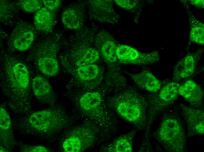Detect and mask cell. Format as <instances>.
Returning <instances> with one entry per match:
<instances>
[{
  "label": "cell",
  "instance_id": "obj_28",
  "mask_svg": "<svg viewBox=\"0 0 204 152\" xmlns=\"http://www.w3.org/2000/svg\"><path fill=\"white\" fill-rule=\"evenodd\" d=\"M20 151L23 152H48L51 151L47 147L41 145H31L20 143Z\"/></svg>",
  "mask_w": 204,
  "mask_h": 152
},
{
  "label": "cell",
  "instance_id": "obj_1",
  "mask_svg": "<svg viewBox=\"0 0 204 152\" xmlns=\"http://www.w3.org/2000/svg\"><path fill=\"white\" fill-rule=\"evenodd\" d=\"M0 86L9 108L15 113H31L30 68L23 60L11 53L0 52Z\"/></svg>",
  "mask_w": 204,
  "mask_h": 152
},
{
  "label": "cell",
  "instance_id": "obj_24",
  "mask_svg": "<svg viewBox=\"0 0 204 152\" xmlns=\"http://www.w3.org/2000/svg\"><path fill=\"white\" fill-rule=\"evenodd\" d=\"M77 72L79 77L83 80H98L101 75L100 68L94 63L78 67Z\"/></svg>",
  "mask_w": 204,
  "mask_h": 152
},
{
  "label": "cell",
  "instance_id": "obj_23",
  "mask_svg": "<svg viewBox=\"0 0 204 152\" xmlns=\"http://www.w3.org/2000/svg\"><path fill=\"white\" fill-rule=\"evenodd\" d=\"M186 9L190 26L189 40L200 45L204 44V25L199 20L191 11L186 1L182 0Z\"/></svg>",
  "mask_w": 204,
  "mask_h": 152
},
{
  "label": "cell",
  "instance_id": "obj_11",
  "mask_svg": "<svg viewBox=\"0 0 204 152\" xmlns=\"http://www.w3.org/2000/svg\"><path fill=\"white\" fill-rule=\"evenodd\" d=\"M84 2L91 19L112 25L120 22V17L115 9L113 0H89Z\"/></svg>",
  "mask_w": 204,
  "mask_h": 152
},
{
  "label": "cell",
  "instance_id": "obj_18",
  "mask_svg": "<svg viewBox=\"0 0 204 152\" xmlns=\"http://www.w3.org/2000/svg\"><path fill=\"white\" fill-rule=\"evenodd\" d=\"M178 94L182 97L192 107H203L204 92L200 86L192 80H188L181 84Z\"/></svg>",
  "mask_w": 204,
  "mask_h": 152
},
{
  "label": "cell",
  "instance_id": "obj_6",
  "mask_svg": "<svg viewBox=\"0 0 204 152\" xmlns=\"http://www.w3.org/2000/svg\"><path fill=\"white\" fill-rule=\"evenodd\" d=\"M94 43L109 68L108 85L117 92L126 88L127 82L119 66L115 38L107 31L102 29L96 34Z\"/></svg>",
  "mask_w": 204,
  "mask_h": 152
},
{
  "label": "cell",
  "instance_id": "obj_22",
  "mask_svg": "<svg viewBox=\"0 0 204 152\" xmlns=\"http://www.w3.org/2000/svg\"><path fill=\"white\" fill-rule=\"evenodd\" d=\"M0 22L5 26H15L20 20L19 8L16 1L7 0L0 1Z\"/></svg>",
  "mask_w": 204,
  "mask_h": 152
},
{
  "label": "cell",
  "instance_id": "obj_3",
  "mask_svg": "<svg viewBox=\"0 0 204 152\" xmlns=\"http://www.w3.org/2000/svg\"><path fill=\"white\" fill-rule=\"evenodd\" d=\"M106 105L137 129H145L148 102L146 98L135 89L125 88L118 92L108 99Z\"/></svg>",
  "mask_w": 204,
  "mask_h": 152
},
{
  "label": "cell",
  "instance_id": "obj_25",
  "mask_svg": "<svg viewBox=\"0 0 204 152\" xmlns=\"http://www.w3.org/2000/svg\"><path fill=\"white\" fill-rule=\"evenodd\" d=\"M100 54L98 50L93 47L89 49L84 55L74 64L78 67L93 64L99 59Z\"/></svg>",
  "mask_w": 204,
  "mask_h": 152
},
{
  "label": "cell",
  "instance_id": "obj_14",
  "mask_svg": "<svg viewBox=\"0 0 204 152\" xmlns=\"http://www.w3.org/2000/svg\"><path fill=\"white\" fill-rule=\"evenodd\" d=\"M179 108L186 123L188 136L204 134V110L183 103L180 104Z\"/></svg>",
  "mask_w": 204,
  "mask_h": 152
},
{
  "label": "cell",
  "instance_id": "obj_15",
  "mask_svg": "<svg viewBox=\"0 0 204 152\" xmlns=\"http://www.w3.org/2000/svg\"><path fill=\"white\" fill-rule=\"evenodd\" d=\"M85 7L84 1H77L66 8L61 16L65 27L74 30L84 27L86 19Z\"/></svg>",
  "mask_w": 204,
  "mask_h": 152
},
{
  "label": "cell",
  "instance_id": "obj_16",
  "mask_svg": "<svg viewBox=\"0 0 204 152\" xmlns=\"http://www.w3.org/2000/svg\"><path fill=\"white\" fill-rule=\"evenodd\" d=\"M16 144L10 116L2 105L0 107V152L12 151Z\"/></svg>",
  "mask_w": 204,
  "mask_h": 152
},
{
  "label": "cell",
  "instance_id": "obj_4",
  "mask_svg": "<svg viewBox=\"0 0 204 152\" xmlns=\"http://www.w3.org/2000/svg\"><path fill=\"white\" fill-rule=\"evenodd\" d=\"M62 39L61 34L57 33L39 41L31 48L27 60L44 75L55 76L59 71L57 54Z\"/></svg>",
  "mask_w": 204,
  "mask_h": 152
},
{
  "label": "cell",
  "instance_id": "obj_10",
  "mask_svg": "<svg viewBox=\"0 0 204 152\" xmlns=\"http://www.w3.org/2000/svg\"><path fill=\"white\" fill-rule=\"evenodd\" d=\"M37 32L34 25L20 20L9 37L7 42L8 48L14 51L28 50L33 43Z\"/></svg>",
  "mask_w": 204,
  "mask_h": 152
},
{
  "label": "cell",
  "instance_id": "obj_5",
  "mask_svg": "<svg viewBox=\"0 0 204 152\" xmlns=\"http://www.w3.org/2000/svg\"><path fill=\"white\" fill-rule=\"evenodd\" d=\"M154 138L165 151H186V137L183 122L177 113L168 112L163 115Z\"/></svg>",
  "mask_w": 204,
  "mask_h": 152
},
{
  "label": "cell",
  "instance_id": "obj_29",
  "mask_svg": "<svg viewBox=\"0 0 204 152\" xmlns=\"http://www.w3.org/2000/svg\"><path fill=\"white\" fill-rule=\"evenodd\" d=\"M42 1L44 7L55 13L59 8L61 4V1L59 0H43Z\"/></svg>",
  "mask_w": 204,
  "mask_h": 152
},
{
  "label": "cell",
  "instance_id": "obj_8",
  "mask_svg": "<svg viewBox=\"0 0 204 152\" xmlns=\"http://www.w3.org/2000/svg\"><path fill=\"white\" fill-rule=\"evenodd\" d=\"M181 84L172 81L163 86L158 91L147 95L146 97L148 104L147 122L143 137H149L150 129L153 121L176 101Z\"/></svg>",
  "mask_w": 204,
  "mask_h": 152
},
{
  "label": "cell",
  "instance_id": "obj_21",
  "mask_svg": "<svg viewBox=\"0 0 204 152\" xmlns=\"http://www.w3.org/2000/svg\"><path fill=\"white\" fill-rule=\"evenodd\" d=\"M137 132V129H135L120 136L104 146L101 151L107 152H132L133 141Z\"/></svg>",
  "mask_w": 204,
  "mask_h": 152
},
{
  "label": "cell",
  "instance_id": "obj_17",
  "mask_svg": "<svg viewBox=\"0 0 204 152\" xmlns=\"http://www.w3.org/2000/svg\"><path fill=\"white\" fill-rule=\"evenodd\" d=\"M31 89L36 99L42 104L53 106L57 100L56 94L48 80L37 75L31 80Z\"/></svg>",
  "mask_w": 204,
  "mask_h": 152
},
{
  "label": "cell",
  "instance_id": "obj_19",
  "mask_svg": "<svg viewBox=\"0 0 204 152\" xmlns=\"http://www.w3.org/2000/svg\"><path fill=\"white\" fill-rule=\"evenodd\" d=\"M127 74L138 87L152 93L158 91L163 86L161 82L148 70Z\"/></svg>",
  "mask_w": 204,
  "mask_h": 152
},
{
  "label": "cell",
  "instance_id": "obj_30",
  "mask_svg": "<svg viewBox=\"0 0 204 152\" xmlns=\"http://www.w3.org/2000/svg\"><path fill=\"white\" fill-rule=\"evenodd\" d=\"M188 1L190 4L198 8H204V0H190Z\"/></svg>",
  "mask_w": 204,
  "mask_h": 152
},
{
  "label": "cell",
  "instance_id": "obj_7",
  "mask_svg": "<svg viewBox=\"0 0 204 152\" xmlns=\"http://www.w3.org/2000/svg\"><path fill=\"white\" fill-rule=\"evenodd\" d=\"M100 137L98 127L86 120L68 131L61 145L65 152H82L93 147Z\"/></svg>",
  "mask_w": 204,
  "mask_h": 152
},
{
  "label": "cell",
  "instance_id": "obj_26",
  "mask_svg": "<svg viewBox=\"0 0 204 152\" xmlns=\"http://www.w3.org/2000/svg\"><path fill=\"white\" fill-rule=\"evenodd\" d=\"M16 2L19 8L28 13L36 12L43 5L42 0H21Z\"/></svg>",
  "mask_w": 204,
  "mask_h": 152
},
{
  "label": "cell",
  "instance_id": "obj_13",
  "mask_svg": "<svg viewBox=\"0 0 204 152\" xmlns=\"http://www.w3.org/2000/svg\"><path fill=\"white\" fill-rule=\"evenodd\" d=\"M204 50L199 49L188 53L179 60L174 67L173 81L179 82L191 77L194 74Z\"/></svg>",
  "mask_w": 204,
  "mask_h": 152
},
{
  "label": "cell",
  "instance_id": "obj_20",
  "mask_svg": "<svg viewBox=\"0 0 204 152\" xmlns=\"http://www.w3.org/2000/svg\"><path fill=\"white\" fill-rule=\"evenodd\" d=\"M34 23L37 32L45 34H50L52 32L56 23L55 13L43 7L36 12Z\"/></svg>",
  "mask_w": 204,
  "mask_h": 152
},
{
  "label": "cell",
  "instance_id": "obj_27",
  "mask_svg": "<svg viewBox=\"0 0 204 152\" xmlns=\"http://www.w3.org/2000/svg\"><path fill=\"white\" fill-rule=\"evenodd\" d=\"M114 2L118 6L127 11L135 10L140 8L142 1L138 0H115Z\"/></svg>",
  "mask_w": 204,
  "mask_h": 152
},
{
  "label": "cell",
  "instance_id": "obj_12",
  "mask_svg": "<svg viewBox=\"0 0 204 152\" xmlns=\"http://www.w3.org/2000/svg\"><path fill=\"white\" fill-rule=\"evenodd\" d=\"M116 53L119 61L127 64L147 65L157 62L160 59L157 51L142 53L125 45H117Z\"/></svg>",
  "mask_w": 204,
  "mask_h": 152
},
{
  "label": "cell",
  "instance_id": "obj_2",
  "mask_svg": "<svg viewBox=\"0 0 204 152\" xmlns=\"http://www.w3.org/2000/svg\"><path fill=\"white\" fill-rule=\"evenodd\" d=\"M24 115L14 121L15 128L21 134L42 141L52 139L73 123L68 113L59 106Z\"/></svg>",
  "mask_w": 204,
  "mask_h": 152
},
{
  "label": "cell",
  "instance_id": "obj_9",
  "mask_svg": "<svg viewBox=\"0 0 204 152\" xmlns=\"http://www.w3.org/2000/svg\"><path fill=\"white\" fill-rule=\"evenodd\" d=\"M97 28L96 27H83L75 30L67 40L71 49L62 54L60 58L61 62L73 61L74 64L81 58L94 43Z\"/></svg>",
  "mask_w": 204,
  "mask_h": 152
}]
</instances>
